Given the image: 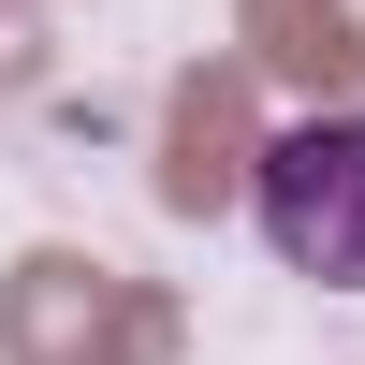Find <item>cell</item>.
Returning <instances> with one entry per match:
<instances>
[{
    "instance_id": "obj_1",
    "label": "cell",
    "mask_w": 365,
    "mask_h": 365,
    "mask_svg": "<svg viewBox=\"0 0 365 365\" xmlns=\"http://www.w3.org/2000/svg\"><path fill=\"white\" fill-rule=\"evenodd\" d=\"M249 205H263V249H278L292 278L365 292V117H292V132H263Z\"/></svg>"
}]
</instances>
